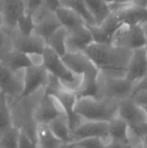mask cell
<instances>
[{
  "label": "cell",
  "mask_w": 147,
  "mask_h": 148,
  "mask_svg": "<svg viewBox=\"0 0 147 148\" xmlns=\"http://www.w3.org/2000/svg\"><path fill=\"white\" fill-rule=\"evenodd\" d=\"M109 124V137L114 140L129 141L131 128L128 123L119 116L112 119L108 122Z\"/></svg>",
  "instance_id": "44dd1931"
},
{
  "label": "cell",
  "mask_w": 147,
  "mask_h": 148,
  "mask_svg": "<svg viewBox=\"0 0 147 148\" xmlns=\"http://www.w3.org/2000/svg\"><path fill=\"white\" fill-rule=\"evenodd\" d=\"M85 53L93 60L100 73L111 77H125L131 49L113 45L111 42H93Z\"/></svg>",
  "instance_id": "6da1fadb"
},
{
  "label": "cell",
  "mask_w": 147,
  "mask_h": 148,
  "mask_svg": "<svg viewBox=\"0 0 147 148\" xmlns=\"http://www.w3.org/2000/svg\"><path fill=\"white\" fill-rule=\"evenodd\" d=\"M89 11L94 17L96 25H100L111 14V8L104 0H85Z\"/></svg>",
  "instance_id": "cb8c5ba5"
},
{
  "label": "cell",
  "mask_w": 147,
  "mask_h": 148,
  "mask_svg": "<svg viewBox=\"0 0 147 148\" xmlns=\"http://www.w3.org/2000/svg\"><path fill=\"white\" fill-rule=\"evenodd\" d=\"M73 148H84V147H83L82 145H80V144H78V143H76V144H75V146Z\"/></svg>",
  "instance_id": "b9f144b4"
},
{
  "label": "cell",
  "mask_w": 147,
  "mask_h": 148,
  "mask_svg": "<svg viewBox=\"0 0 147 148\" xmlns=\"http://www.w3.org/2000/svg\"><path fill=\"white\" fill-rule=\"evenodd\" d=\"M134 84L125 77H111L100 73L97 81L96 96L123 100L132 97Z\"/></svg>",
  "instance_id": "8992f818"
},
{
  "label": "cell",
  "mask_w": 147,
  "mask_h": 148,
  "mask_svg": "<svg viewBox=\"0 0 147 148\" xmlns=\"http://www.w3.org/2000/svg\"><path fill=\"white\" fill-rule=\"evenodd\" d=\"M133 141L130 139L129 141H121V140H114L110 139L106 142L105 148H134Z\"/></svg>",
  "instance_id": "4dcf8cb0"
},
{
  "label": "cell",
  "mask_w": 147,
  "mask_h": 148,
  "mask_svg": "<svg viewBox=\"0 0 147 148\" xmlns=\"http://www.w3.org/2000/svg\"><path fill=\"white\" fill-rule=\"evenodd\" d=\"M43 6L46 9L55 11L59 7L62 6L61 0H43Z\"/></svg>",
  "instance_id": "d590c367"
},
{
  "label": "cell",
  "mask_w": 147,
  "mask_h": 148,
  "mask_svg": "<svg viewBox=\"0 0 147 148\" xmlns=\"http://www.w3.org/2000/svg\"><path fill=\"white\" fill-rule=\"evenodd\" d=\"M131 2H132V0H115L114 3L115 4H130Z\"/></svg>",
  "instance_id": "f35d334b"
},
{
  "label": "cell",
  "mask_w": 147,
  "mask_h": 148,
  "mask_svg": "<svg viewBox=\"0 0 147 148\" xmlns=\"http://www.w3.org/2000/svg\"><path fill=\"white\" fill-rule=\"evenodd\" d=\"M36 148H37V147H36Z\"/></svg>",
  "instance_id": "ee69618b"
},
{
  "label": "cell",
  "mask_w": 147,
  "mask_h": 148,
  "mask_svg": "<svg viewBox=\"0 0 147 148\" xmlns=\"http://www.w3.org/2000/svg\"><path fill=\"white\" fill-rule=\"evenodd\" d=\"M88 138H101L110 140L109 124L104 121H83L73 130V142H79Z\"/></svg>",
  "instance_id": "9c48e42d"
},
{
  "label": "cell",
  "mask_w": 147,
  "mask_h": 148,
  "mask_svg": "<svg viewBox=\"0 0 147 148\" xmlns=\"http://www.w3.org/2000/svg\"><path fill=\"white\" fill-rule=\"evenodd\" d=\"M45 92L46 87H43L31 94L21 96L17 101L9 106L12 125L17 127L21 133L34 142L36 139V128L38 124L36 120V108Z\"/></svg>",
  "instance_id": "7a4b0ae2"
},
{
  "label": "cell",
  "mask_w": 147,
  "mask_h": 148,
  "mask_svg": "<svg viewBox=\"0 0 147 148\" xmlns=\"http://www.w3.org/2000/svg\"><path fill=\"white\" fill-rule=\"evenodd\" d=\"M3 26L12 30L17 21L25 13V0H0Z\"/></svg>",
  "instance_id": "9a60e30c"
},
{
  "label": "cell",
  "mask_w": 147,
  "mask_h": 148,
  "mask_svg": "<svg viewBox=\"0 0 147 148\" xmlns=\"http://www.w3.org/2000/svg\"><path fill=\"white\" fill-rule=\"evenodd\" d=\"M47 125L51 132L63 142H73V130L68 114H62L57 116Z\"/></svg>",
  "instance_id": "d6986e66"
},
{
  "label": "cell",
  "mask_w": 147,
  "mask_h": 148,
  "mask_svg": "<svg viewBox=\"0 0 147 148\" xmlns=\"http://www.w3.org/2000/svg\"><path fill=\"white\" fill-rule=\"evenodd\" d=\"M36 142L37 148H59L64 143L51 132L49 125L40 123L37 124Z\"/></svg>",
  "instance_id": "ffe728a7"
},
{
  "label": "cell",
  "mask_w": 147,
  "mask_h": 148,
  "mask_svg": "<svg viewBox=\"0 0 147 148\" xmlns=\"http://www.w3.org/2000/svg\"><path fill=\"white\" fill-rule=\"evenodd\" d=\"M142 107H143L144 111H145V113H146V115H147V106H142Z\"/></svg>",
  "instance_id": "7bdbcfd3"
},
{
  "label": "cell",
  "mask_w": 147,
  "mask_h": 148,
  "mask_svg": "<svg viewBox=\"0 0 147 148\" xmlns=\"http://www.w3.org/2000/svg\"><path fill=\"white\" fill-rule=\"evenodd\" d=\"M67 37H68V30L64 26L59 27L53 34H51L46 39L45 43L46 47H51V49L55 51L57 55L62 58L68 53L67 51Z\"/></svg>",
  "instance_id": "7402d4cb"
},
{
  "label": "cell",
  "mask_w": 147,
  "mask_h": 148,
  "mask_svg": "<svg viewBox=\"0 0 147 148\" xmlns=\"http://www.w3.org/2000/svg\"><path fill=\"white\" fill-rule=\"evenodd\" d=\"M119 100L96 95L79 96L74 111L83 120L109 122L118 116Z\"/></svg>",
  "instance_id": "3957f363"
},
{
  "label": "cell",
  "mask_w": 147,
  "mask_h": 148,
  "mask_svg": "<svg viewBox=\"0 0 147 148\" xmlns=\"http://www.w3.org/2000/svg\"><path fill=\"white\" fill-rule=\"evenodd\" d=\"M11 126L12 121L11 117H10L9 106L7 105L6 101L4 100L0 104V139H1L2 135L5 133V131Z\"/></svg>",
  "instance_id": "f1b7e54d"
},
{
  "label": "cell",
  "mask_w": 147,
  "mask_h": 148,
  "mask_svg": "<svg viewBox=\"0 0 147 148\" xmlns=\"http://www.w3.org/2000/svg\"><path fill=\"white\" fill-rule=\"evenodd\" d=\"M118 116L125 120L131 129L147 123V115L143 107L136 103L132 97L120 100Z\"/></svg>",
  "instance_id": "8fae6325"
},
{
  "label": "cell",
  "mask_w": 147,
  "mask_h": 148,
  "mask_svg": "<svg viewBox=\"0 0 147 148\" xmlns=\"http://www.w3.org/2000/svg\"><path fill=\"white\" fill-rule=\"evenodd\" d=\"M55 12L61 24L68 30V32L75 31L83 27V26L87 25V22L85 21L84 18L72 8L62 5Z\"/></svg>",
  "instance_id": "ac0fdd59"
},
{
  "label": "cell",
  "mask_w": 147,
  "mask_h": 148,
  "mask_svg": "<svg viewBox=\"0 0 147 148\" xmlns=\"http://www.w3.org/2000/svg\"><path fill=\"white\" fill-rule=\"evenodd\" d=\"M61 3L63 6L72 8L73 10L78 12L84 18L88 25H96L94 17L89 11L85 0H61Z\"/></svg>",
  "instance_id": "d4e9b609"
},
{
  "label": "cell",
  "mask_w": 147,
  "mask_h": 148,
  "mask_svg": "<svg viewBox=\"0 0 147 148\" xmlns=\"http://www.w3.org/2000/svg\"><path fill=\"white\" fill-rule=\"evenodd\" d=\"M49 73L44 68L40 66H28L24 70V90L23 95H28L40 88L46 87Z\"/></svg>",
  "instance_id": "2e32d148"
},
{
  "label": "cell",
  "mask_w": 147,
  "mask_h": 148,
  "mask_svg": "<svg viewBox=\"0 0 147 148\" xmlns=\"http://www.w3.org/2000/svg\"><path fill=\"white\" fill-rule=\"evenodd\" d=\"M93 42H94V38L87 24L75 31L68 32L67 51L68 53L85 51L87 47Z\"/></svg>",
  "instance_id": "e0dca14e"
},
{
  "label": "cell",
  "mask_w": 147,
  "mask_h": 148,
  "mask_svg": "<svg viewBox=\"0 0 147 148\" xmlns=\"http://www.w3.org/2000/svg\"><path fill=\"white\" fill-rule=\"evenodd\" d=\"M0 62L12 71L24 70L28 66H31V62L27 53H21L16 49L10 51Z\"/></svg>",
  "instance_id": "603a6c76"
},
{
  "label": "cell",
  "mask_w": 147,
  "mask_h": 148,
  "mask_svg": "<svg viewBox=\"0 0 147 148\" xmlns=\"http://www.w3.org/2000/svg\"><path fill=\"white\" fill-rule=\"evenodd\" d=\"M147 42V37L144 25L141 24H122L114 32L111 38L113 45L127 49H136L144 47Z\"/></svg>",
  "instance_id": "ba28073f"
},
{
  "label": "cell",
  "mask_w": 147,
  "mask_h": 148,
  "mask_svg": "<svg viewBox=\"0 0 147 148\" xmlns=\"http://www.w3.org/2000/svg\"><path fill=\"white\" fill-rule=\"evenodd\" d=\"M34 27H36V23H34V15L25 12V13L18 19L15 28L17 30H19L21 33H23V34L29 35L34 33Z\"/></svg>",
  "instance_id": "83f0119b"
},
{
  "label": "cell",
  "mask_w": 147,
  "mask_h": 148,
  "mask_svg": "<svg viewBox=\"0 0 147 148\" xmlns=\"http://www.w3.org/2000/svg\"><path fill=\"white\" fill-rule=\"evenodd\" d=\"M132 98L140 106H147V91L137 92L132 96Z\"/></svg>",
  "instance_id": "836d02e7"
},
{
  "label": "cell",
  "mask_w": 147,
  "mask_h": 148,
  "mask_svg": "<svg viewBox=\"0 0 147 148\" xmlns=\"http://www.w3.org/2000/svg\"><path fill=\"white\" fill-rule=\"evenodd\" d=\"M141 91H147V75L145 77L139 80L138 82H136L134 84V88H133V94L132 96L134 95L137 92H141Z\"/></svg>",
  "instance_id": "e575fe53"
},
{
  "label": "cell",
  "mask_w": 147,
  "mask_h": 148,
  "mask_svg": "<svg viewBox=\"0 0 147 148\" xmlns=\"http://www.w3.org/2000/svg\"><path fill=\"white\" fill-rule=\"evenodd\" d=\"M132 5L141 8H147V0H132Z\"/></svg>",
  "instance_id": "8d00e7d4"
},
{
  "label": "cell",
  "mask_w": 147,
  "mask_h": 148,
  "mask_svg": "<svg viewBox=\"0 0 147 148\" xmlns=\"http://www.w3.org/2000/svg\"><path fill=\"white\" fill-rule=\"evenodd\" d=\"M105 2H106V3H108L109 5H111V4H113L114 2H115V0H104Z\"/></svg>",
  "instance_id": "60d3db41"
},
{
  "label": "cell",
  "mask_w": 147,
  "mask_h": 148,
  "mask_svg": "<svg viewBox=\"0 0 147 148\" xmlns=\"http://www.w3.org/2000/svg\"><path fill=\"white\" fill-rule=\"evenodd\" d=\"M43 7V0H25V12L34 15V12Z\"/></svg>",
  "instance_id": "1f68e13d"
},
{
  "label": "cell",
  "mask_w": 147,
  "mask_h": 148,
  "mask_svg": "<svg viewBox=\"0 0 147 148\" xmlns=\"http://www.w3.org/2000/svg\"><path fill=\"white\" fill-rule=\"evenodd\" d=\"M18 148H36V143L34 141H32L31 139L28 138L26 135H24L23 133H21L20 136V142Z\"/></svg>",
  "instance_id": "d6a6232c"
},
{
  "label": "cell",
  "mask_w": 147,
  "mask_h": 148,
  "mask_svg": "<svg viewBox=\"0 0 147 148\" xmlns=\"http://www.w3.org/2000/svg\"><path fill=\"white\" fill-rule=\"evenodd\" d=\"M14 49L11 30L6 27L0 28V62Z\"/></svg>",
  "instance_id": "4316f807"
},
{
  "label": "cell",
  "mask_w": 147,
  "mask_h": 148,
  "mask_svg": "<svg viewBox=\"0 0 147 148\" xmlns=\"http://www.w3.org/2000/svg\"><path fill=\"white\" fill-rule=\"evenodd\" d=\"M24 70L12 71L0 62V90L8 106L23 95Z\"/></svg>",
  "instance_id": "52a82bcc"
},
{
  "label": "cell",
  "mask_w": 147,
  "mask_h": 148,
  "mask_svg": "<svg viewBox=\"0 0 147 148\" xmlns=\"http://www.w3.org/2000/svg\"><path fill=\"white\" fill-rule=\"evenodd\" d=\"M62 114H67L65 107L53 95L45 92L36 112V120L40 124H49L51 120Z\"/></svg>",
  "instance_id": "30bf717a"
},
{
  "label": "cell",
  "mask_w": 147,
  "mask_h": 148,
  "mask_svg": "<svg viewBox=\"0 0 147 148\" xmlns=\"http://www.w3.org/2000/svg\"><path fill=\"white\" fill-rule=\"evenodd\" d=\"M43 55V66L49 74L55 76L65 89L79 95L84 83V77L74 73L65 64L63 58L51 47H45Z\"/></svg>",
  "instance_id": "5b68a950"
},
{
  "label": "cell",
  "mask_w": 147,
  "mask_h": 148,
  "mask_svg": "<svg viewBox=\"0 0 147 148\" xmlns=\"http://www.w3.org/2000/svg\"><path fill=\"white\" fill-rule=\"evenodd\" d=\"M11 35L12 40H13L14 49L21 51V53H42L45 47H46L44 39L39 36V35L34 34V33L25 35L20 32L19 30H17L16 28H14V29L11 30Z\"/></svg>",
  "instance_id": "4fadbf2b"
},
{
  "label": "cell",
  "mask_w": 147,
  "mask_h": 148,
  "mask_svg": "<svg viewBox=\"0 0 147 148\" xmlns=\"http://www.w3.org/2000/svg\"><path fill=\"white\" fill-rule=\"evenodd\" d=\"M34 19L36 23L34 33L42 37L44 40L49 35L53 34L57 28L63 26L55 12L46 9L44 6L34 12Z\"/></svg>",
  "instance_id": "7c38bea8"
},
{
  "label": "cell",
  "mask_w": 147,
  "mask_h": 148,
  "mask_svg": "<svg viewBox=\"0 0 147 148\" xmlns=\"http://www.w3.org/2000/svg\"><path fill=\"white\" fill-rule=\"evenodd\" d=\"M147 75V51L145 47L132 51L125 78L135 84Z\"/></svg>",
  "instance_id": "5bb4252c"
},
{
  "label": "cell",
  "mask_w": 147,
  "mask_h": 148,
  "mask_svg": "<svg viewBox=\"0 0 147 148\" xmlns=\"http://www.w3.org/2000/svg\"><path fill=\"white\" fill-rule=\"evenodd\" d=\"M65 64L74 73L84 77V83L79 96L96 95L97 81L100 71L85 51L67 53L63 57Z\"/></svg>",
  "instance_id": "277c9868"
},
{
  "label": "cell",
  "mask_w": 147,
  "mask_h": 148,
  "mask_svg": "<svg viewBox=\"0 0 147 148\" xmlns=\"http://www.w3.org/2000/svg\"><path fill=\"white\" fill-rule=\"evenodd\" d=\"M107 141L101 138H88L77 142L84 148H105Z\"/></svg>",
  "instance_id": "f546056e"
},
{
  "label": "cell",
  "mask_w": 147,
  "mask_h": 148,
  "mask_svg": "<svg viewBox=\"0 0 147 148\" xmlns=\"http://www.w3.org/2000/svg\"><path fill=\"white\" fill-rule=\"evenodd\" d=\"M76 144V142H64L59 148H73Z\"/></svg>",
  "instance_id": "74e56055"
},
{
  "label": "cell",
  "mask_w": 147,
  "mask_h": 148,
  "mask_svg": "<svg viewBox=\"0 0 147 148\" xmlns=\"http://www.w3.org/2000/svg\"><path fill=\"white\" fill-rule=\"evenodd\" d=\"M20 136H21V131L17 127L12 125L2 135L0 139V148H18Z\"/></svg>",
  "instance_id": "484cf974"
},
{
  "label": "cell",
  "mask_w": 147,
  "mask_h": 148,
  "mask_svg": "<svg viewBox=\"0 0 147 148\" xmlns=\"http://www.w3.org/2000/svg\"><path fill=\"white\" fill-rule=\"evenodd\" d=\"M4 96H3V94H2V92H1V90H0V104L2 103V102L4 101Z\"/></svg>",
  "instance_id": "ab89813d"
}]
</instances>
